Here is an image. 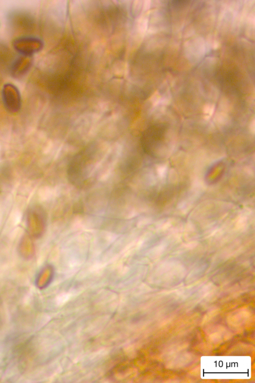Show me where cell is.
Returning <instances> with one entry per match:
<instances>
[{
  "mask_svg": "<svg viewBox=\"0 0 255 383\" xmlns=\"http://www.w3.org/2000/svg\"><path fill=\"white\" fill-rule=\"evenodd\" d=\"M96 144H90L74 156L69 164L67 175L70 182L81 185L94 171L99 157Z\"/></svg>",
  "mask_w": 255,
  "mask_h": 383,
  "instance_id": "6da1fadb",
  "label": "cell"
},
{
  "mask_svg": "<svg viewBox=\"0 0 255 383\" xmlns=\"http://www.w3.org/2000/svg\"><path fill=\"white\" fill-rule=\"evenodd\" d=\"M165 129L161 125H155L147 128L142 134L140 142L143 151L152 156H159L164 139Z\"/></svg>",
  "mask_w": 255,
  "mask_h": 383,
  "instance_id": "7a4b0ae2",
  "label": "cell"
},
{
  "mask_svg": "<svg viewBox=\"0 0 255 383\" xmlns=\"http://www.w3.org/2000/svg\"><path fill=\"white\" fill-rule=\"evenodd\" d=\"M206 52L205 41L201 36L193 37L184 43V57L192 64L197 62L205 55Z\"/></svg>",
  "mask_w": 255,
  "mask_h": 383,
  "instance_id": "3957f363",
  "label": "cell"
},
{
  "mask_svg": "<svg viewBox=\"0 0 255 383\" xmlns=\"http://www.w3.org/2000/svg\"><path fill=\"white\" fill-rule=\"evenodd\" d=\"M3 101L6 108L11 112L18 111L20 105V98L16 88L10 85H6L3 87Z\"/></svg>",
  "mask_w": 255,
  "mask_h": 383,
  "instance_id": "277c9868",
  "label": "cell"
},
{
  "mask_svg": "<svg viewBox=\"0 0 255 383\" xmlns=\"http://www.w3.org/2000/svg\"><path fill=\"white\" fill-rule=\"evenodd\" d=\"M12 24L15 27L21 30H29L34 26V19L31 15L23 12L13 13L10 17Z\"/></svg>",
  "mask_w": 255,
  "mask_h": 383,
  "instance_id": "5b68a950",
  "label": "cell"
},
{
  "mask_svg": "<svg viewBox=\"0 0 255 383\" xmlns=\"http://www.w3.org/2000/svg\"><path fill=\"white\" fill-rule=\"evenodd\" d=\"M15 48L25 55L31 54L39 48V43L33 38L25 37L16 39L14 42Z\"/></svg>",
  "mask_w": 255,
  "mask_h": 383,
  "instance_id": "8992f818",
  "label": "cell"
},
{
  "mask_svg": "<svg viewBox=\"0 0 255 383\" xmlns=\"http://www.w3.org/2000/svg\"><path fill=\"white\" fill-rule=\"evenodd\" d=\"M149 23V15L147 13L142 15L137 20V28L140 35H143L147 31Z\"/></svg>",
  "mask_w": 255,
  "mask_h": 383,
  "instance_id": "52a82bcc",
  "label": "cell"
},
{
  "mask_svg": "<svg viewBox=\"0 0 255 383\" xmlns=\"http://www.w3.org/2000/svg\"><path fill=\"white\" fill-rule=\"evenodd\" d=\"M205 41L206 51L207 49H212L216 50L221 46V42L214 34L210 33L208 35Z\"/></svg>",
  "mask_w": 255,
  "mask_h": 383,
  "instance_id": "ba28073f",
  "label": "cell"
},
{
  "mask_svg": "<svg viewBox=\"0 0 255 383\" xmlns=\"http://www.w3.org/2000/svg\"><path fill=\"white\" fill-rule=\"evenodd\" d=\"M195 29L192 25H189L184 29L183 36L184 38L192 37L195 34Z\"/></svg>",
  "mask_w": 255,
  "mask_h": 383,
  "instance_id": "9c48e42d",
  "label": "cell"
},
{
  "mask_svg": "<svg viewBox=\"0 0 255 383\" xmlns=\"http://www.w3.org/2000/svg\"><path fill=\"white\" fill-rule=\"evenodd\" d=\"M142 1L135 0L132 4V11L134 14H137L142 10Z\"/></svg>",
  "mask_w": 255,
  "mask_h": 383,
  "instance_id": "30bf717a",
  "label": "cell"
},
{
  "mask_svg": "<svg viewBox=\"0 0 255 383\" xmlns=\"http://www.w3.org/2000/svg\"><path fill=\"white\" fill-rule=\"evenodd\" d=\"M246 35L249 38L254 39L255 37V26L248 25L246 30Z\"/></svg>",
  "mask_w": 255,
  "mask_h": 383,
  "instance_id": "8fae6325",
  "label": "cell"
},
{
  "mask_svg": "<svg viewBox=\"0 0 255 383\" xmlns=\"http://www.w3.org/2000/svg\"><path fill=\"white\" fill-rule=\"evenodd\" d=\"M214 109L215 106L214 104H207L203 107V112L206 114L211 115L213 113Z\"/></svg>",
  "mask_w": 255,
  "mask_h": 383,
  "instance_id": "7c38bea8",
  "label": "cell"
},
{
  "mask_svg": "<svg viewBox=\"0 0 255 383\" xmlns=\"http://www.w3.org/2000/svg\"><path fill=\"white\" fill-rule=\"evenodd\" d=\"M152 5V1L150 0H145L142 1V10L144 12H147L150 8Z\"/></svg>",
  "mask_w": 255,
  "mask_h": 383,
  "instance_id": "4fadbf2b",
  "label": "cell"
}]
</instances>
